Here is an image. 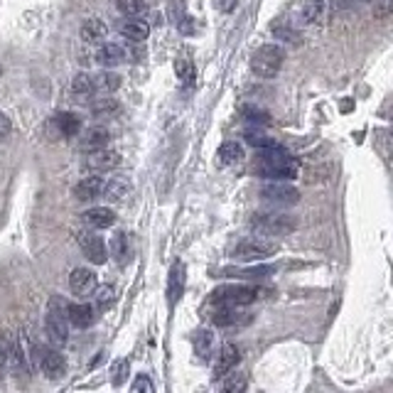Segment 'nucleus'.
Returning <instances> with one entry per match:
<instances>
[{"label": "nucleus", "mask_w": 393, "mask_h": 393, "mask_svg": "<svg viewBox=\"0 0 393 393\" xmlns=\"http://www.w3.org/2000/svg\"><path fill=\"white\" fill-rule=\"evenodd\" d=\"M256 172L261 177L270 182H283L298 177V162L290 157V153L285 148H280L278 143L259 151V160H256Z\"/></svg>", "instance_id": "f257e3e1"}, {"label": "nucleus", "mask_w": 393, "mask_h": 393, "mask_svg": "<svg viewBox=\"0 0 393 393\" xmlns=\"http://www.w3.org/2000/svg\"><path fill=\"white\" fill-rule=\"evenodd\" d=\"M261 298V290L254 285H222L209 295L207 307H246Z\"/></svg>", "instance_id": "f03ea898"}, {"label": "nucleus", "mask_w": 393, "mask_h": 393, "mask_svg": "<svg viewBox=\"0 0 393 393\" xmlns=\"http://www.w3.org/2000/svg\"><path fill=\"white\" fill-rule=\"evenodd\" d=\"M45 327H47V334L54 344L62 347L64 341L69 339V320H67V305H64L62 298H49L47 302V315H45Z\"/></svg>", "instance_id": "7ed1b4c3"}, {"label": "nucleus", "mask_w": 393, "mask_h": 393, "mask_svg": "<svg viewBox=\"0 0 393 393\" xmlns=\"http://www.w3.org/2000/svg\"><path fill=\"white\" fill-rule=\"evenodd\" d=\"M285 62V49L280 45H263L256 49V54L251 57V69L254 74L263 79H273L278 77V72L283 69Z\"/></svg>", "instance_id": "20e7f679"}, {"label": "nucleus", "mask_w": 393, "mask_h": 393, "mask_svg": "<svg viewBox=\"0 0 393 393\" xmlns=\"http://www.w3.org/2000/svg\"><path fill=\"white\" fill-rule=\"evenodd\" d=\"M251 226L263 238L288 236L290 231H295V219L280 212H265V214H256V217L251 219Z\"/></svg>", "instance_id": "39448f33"}, {"label": "nucleus", "mask_w": 393, "mask_h": 393, "mask_svg": "<svg viewBox=\"0 0 393 393\" xmlns=\"http://www.w3.org/2000/svg\"><path fill=\"white\" fill-rule=\"evenodd\" d=\"M278 251L273 241L263 236H254V238H243L236 243V249L231 251V256L236 261H246V263H256V261H263L268 256H273Z\"/></svg>", "instance_id": "423d86ee"}, {"label": "nucleus", "mask_w": 393, "mask_h": 393, "mask_svg": "<svg viewBox=\"0 0 393 393\" xmlns=\"http://www.w3.org/2000/svg\"><path fill=\"white\" fill-rule=\"evenodd\" d=\"M261 199L265 204H273V207H293V204L300 202V192L293 185H285V182H265L261 187Z\"/></svg>", "instance_id": "0eeeda50"}, {"label": "nucleus", "mask_w": 393, "mask_h": 393, "mask_svg": "<svg viewBox=\"0 0 393 393\" xmlns=\"http://www.w3.org/2000/svg\"><path fill=\"white\" fill-rule=\"evenodd\" d=\"M325 8H327L325 0H300L293 8V27L315 25L322 17V13H325Z\"/></svg>", "instance_id": "6e6552de"}, {"label": "nucleus", "mask_w": 393, "mask_h": 393, "mask_svg": "<svg viewBox=\"0 0 393 393\" xmlns=\"http://www.w3.org/2000/svg\"><path fill=\"white\" fill-rule=\"evenodd\" d=\"M79 246H82L84 256H86L93 265H104L106 259H109V249H106L104 238L98 236V233H91V231L79 233Z\"/></svg>", "instance_id": "1a4fd4ad"}, {"label": "nucleus", "mask_w": 393, "mask_h": 393, "mask_svg": "<svg viewBox=\"0 0 393 393\" xmlns=\"http://www.w3.org/2000/svg\"><path fill=\"white\" fill-rule=\"evenodd\" d=\"M238 364H241V349L236 344H231V341H226L222 347V352H219L217 367H214V378L229 376L231 371H236Z\"/></svg>", "instance_id": "9d476101"}, {"label": "nucleus", "mask_w": 393, "mask_h": 393, "mask_svg": "<svg viewBox=\"0 0 393 393\" xmlns=\"http://www.w3.org/2000/svg\"><path fill=\"white\" fill-rule=\"evenodd\" d=\"M185 285H187V268H185V263L177 261L170 268V275H167V302H170V307H175L177 302L182 300Z\"/></svg>", "instance_id": "9b49d317"}, {"label": "nucleus", "mask_w": 393, "mask_h": 393, "mask_svg": "<svg viewBox=\"0 0 393 393\" xmlns=\"http://www.w3.org/2000/svg\"><path fill=\"white\" fill-rule=\"evenodd\" d=\"M69 288L79 298H86V295H91L98 288L96 273L91 268H74L72 275H69Z\"/></svg>", "instance_id": "f8f14e48"}, {"label": "nucleus", "mask_w": 393, "mask_h": 393, "mask_svg": "<svg viewBox=\"0 0 393 393\" xmlns=\"http://www.w3.org/2000/svg\"><path fill=\"white\" fill-rule=\"evenodd\" d=\"M209 320L217 327H238L243 322H249L251 315L246 312V307H214Z\"/></svg>", "instance_id": "ddd939ff"}, {"label": "nucleus", "mask_w": 393, "mask_h": 393, "mask_svg": "<svg viewBox=\"0 0 393 393\" xmlns=\"http://www.w3.org/2000/svg\"><path fill=\"white\" fill-rule=\"evenodd\" d=\"M121 162V155L116 151H109V148H104V151H96V153H88L86 157V170H91L93 175H101V172H109V170H116Z\"/></svg>", "instance_id": "4468645a"}, {"label": "nucleus", "mask_w": 393, "mask_h": 393, "mask_svg": "<svg viewBox=\"0 0 393 393\" xmlns=\"http://www.w3.org/2000/svg\"><path fill=\"white\" fill-rule=\"evenodd\" d=\"M125 59H128V52L118 42H104L96 49V62L101 67H118V64H125Z\"/></svg>", "instance_id": "2eb2a0df"}, {"label": "nucleus", "mask_w": 393, "mask_h": 393, "mask_svg": "<svg viewBox=\"0 0 393 393\" xmlns=\"http://www.w3.org/2000/svg\"><path fill=\"white\" fill-rule=\"evenodd\" d=\"M40 369H42V373H45L47 378L59 381V378H64V373H67V359H64L59 352H54V349H49V352L42 354Z\"/></svg>", "instance_id": "dca6fc26"}, {"label": "nucleus", "mask_w": 393, "mask_h": 393, "mask_svg": "<svg viewBox=\"0 0 393 393\" xmlns=\"http://www.w3.org/2000/svg\"><path fill=\"white\" fill-rule=\"evenodd\" d=\"M93 317H96V312H93V307L86 305V302H74V305H67L69 327H77V330H88V327L93 325Z\"/></svg>", "instance_id": "f3484780"}, {"label": "nucleus", "mask_w": 393, "mask_h": 393, "mask_svg": "<svg viewBox=\"0 0 393 393\" xmlns=\"http://www.w3.org/2000/svg\"><path fill=\"white\" fill-rule=\"evenodd\" d=\"M109 140H111V133L106 125H93V128H88L86 133L82 135V148L88 153L104 151L106 145H109Z\"/></svg>", "instance_id": "a211bd4d"}, {"label": "nucleus", "mask_w": 393, "mask_h": 393, "mask_svg": "<svg viewBox=\"0 0 393 393\" xmlns=\"http://www.w3.org/2000/svg\"><path fill=\"white\" fill-rule=\"evenodd\" d=\"M82 222L86 224L88 229H111L116 224V214L114 209L109 207H93L88 212H84Z\"/></svg>", "instance_id": "6ab92c4d"}, {"label": "nucleus", "mask_w": 393, "mask_h": 393, "mask_svg": "<svg viewBox=\"0 0 393 393\" xmlns=\"http://www.w3.org/2000/svg\"><path fill=\"white\" fill-rule=\"evenodd\" d=\"M101 192H104V180H101V175L86 177V180H82L74 187V196H77L79 202H93Z\"/></svg>", "instance_id": "aec40b11"}, {"label": "nucleus", "mask_w": 393, "mask_h": 393, "mask_svg": "<svg viewBox=\"0 0 393 393\" xmlns=\"http://www.w3.org/2000/svg\"><path fill=\"white\" fill-rule=\"evenodd\" d=\"M194 352L202 362H209V359H212V354L217 352V337H214L212 330L204 327V330L196 332L194 334Z\"/></svg>", "instance_id": "412c9836"}, {"label": "nucleus", "mask_w": 393, "mask_h": 393, "mask_svg": "<svg viewBox=\"0 0 393 393\" xmlns=\"http://www.w3.org/2000/svg\"><path fill=\"white\" fill-rule=\"evenodd\" d=\"M121 32H123V37H128V40L143 42L151 35V25L145 22V17H125V20L121 22Z\"/></svg>", "instance_id": "4be33fe9"}, {"label": "nucleus", "mask_w": 393, "mask_h": 393, "mask_svg": "<svg viewBox=\"0 0 393 393\" xmlns=\"http://www.w3.org/2000/svg\"><path fill=\"white\" fill-rule=\"evenodd\" d=\"M106 35H109V27H106L104 20H98V17H91L82 25V40L88 42V45H98V42H104Z\"/></svg>", "instance_id": "5701e85b"}, {"label": "nucleus", "mask_w": 393, "mask_h": 393, "mask_svg": "<svg viewBox=\"0 0 393 393\" xmlns=\"http://www.w3.org/2000/svg\"><path fill=\"white\" fill-rule=\"evenodd\" d=\"M111 256H114V261L118 265H125L130 261L133 251H130V241H128V233L125 231L114 233V238H111Z\"/></svg>", "instance_id": "b1692460"}, {"label": "nucleus", "mask_w": 393, "mask_h": 393, "mask_svg": "<svg viewBox=\"0 0 393 393\" xmlns=\"http://www.w3.org/2000/svg\"><path fill=\"white\" fill-rule=\"evenodd\" d=\"M54 123H57L62 138H74V135H79V130H82V118H79L77 114H69V111H62V114L54 118Z\"/></svg>", "instance_id": "393cba45"}, {"label": "nucleus", "mask_w": 393, "mask_h": 393, "mask_svg": "<svg viewBox=\"0 0 393 393\" xmlns=\"http://www.w3.org/2000/svg\"><path fill=\"white\" fill-rule=\"evenodd\" d=\"M241 160H243V145L236 143V140H226V143L219 148V162H222L224 167L238 165Z\"/></svg>", "instance_id": "a878e982"}, {"label": "nucleus", "mask_w": 393, "mask_h": 393, "mask_svg": "<svg viewBox=\"0 0 393 393\" xmlns=\"http://www.w3.org/2000/svg\"><path fill=\"white\" fill-rule=\"evenodd\" d=\"M130 190V182L128 177H114L111 182H104V192L101 194L109 199V202H121Z\"/></svg>", "instance_id": "bb28decb"}, {"label": "nucleus", "mask_w": 393, "mask_h": 393, "mask_svg": "<svg viewBox=\"0 0 393 393\" xmlns=\"http://www.w3.org/2000/svg\"><path fill=\"white\" fill-rule=\"evenodd\" d=\"M170 20L180 27L182 35H192V32H194V27H192L194 22H192V17L185 13V8H182L180 0H172L170 3Z\"/></svg>", "instance_id": "cd10ccee"}, {"label": "nucleus", "mask_w": 393, "mask_h": 393, "mask_svg": "<svg viewBox=\"0 0 393 393\" xmlns=\"http://www.w3.org/2000/svg\"><path fill=\"white\" fill-rule=\"evenodd\" d=\"M275 268L273 265H259V268H226L222 270V275H231V278H251V280H259V278H268L273 275Z\"/></svg>", "instance_id": "c85d7f7f"}, {"label": "nucleus", "mask_w": 393, "mask_h": 393, "mask_svg": "<svg viewBox=\"0 0 393 393\" xmlns=\"http://www.w3.org/2000/svg\"><path fill=\"white\" fill-rule=\"evenodd\" d=\"M118 13L125 17H145L148 15V3L145 0H116Z\"/></svg>", "instance_id": "c756f323"}, {"label": "nucleus", "mask_w": 393, "mask_h": 393, "mask_svg": "<svg viewBox=\"0 0 393 393\" xmlns=\"http://www.w3.org/2000/svg\"><path fill=\"white\" fill-rule=\"evenodd\" d=\"M249 391V376L243 371H231L222 386V393H246Z\"/></svg>", "instance_id": "7c9ffc66"}, {"label": "nucleus", "mask_w": 393, "mask_h": 393, "mask_svg": "<svg viewBox=\"0 0 393 393\" xmlns=\"http://www.w3.org/2000/svg\"><path fill=\"white\" fill-rule=\"evenodd\" d=\"M121 86V77L116 72H101L98 77H93V88L101 93H114Z\"/></svg>", "instance_id": "2f4dec72"}, {"label": "nucleus", "mask_w": 393, "mask_h": 393, "mask_svg": "<svg viewBox=\"0 0 393 393\" xmlns=\"http://www.w3.org/2000/svg\"><path fill=\"white\" fill-rule=\"evenodd\" d=\"M72 93L74 96H82V98H86V96H93L96 93V88H93V77L91 74H77V77L72 79Z\"/></svg>", "instance_id": "473e14b6"}, {"label": "nucleus", "mask_w": 393, "mask_h": 393, "mask_svg": "<svg viewBox=\"0 0 393 393\" xmlns=\"http://www.w3.org/2000/svg\"><path fill=\"white\" fill-rule=\"evenodd\" d=\"M270 32H273V37L278 42H288V45H300L302 42L300 32L295 30L293 25H273L270 27Z\"/></svg>", "instance_id": "72a5a7b5"}, {"label": "nucleus", "mask_w": 393, "mask_h": 393, "mask_svg": "<svg viewBox=\"0 0 393 393\" xmlns=\"http://www.w3.org/2000/svg\"><path fill=\"white\" fill-rule=\"evenodd\" d=\"M175 74H177V79H180L182 84H187V86H192V84L196 82V69H194V64H192L190 59H177V62H175Z\"/></svg>", "instance_id": "f704fd0d"}, {"label": "nucleus", "mask_w": 393, "mask_h": 393, "mask_svg": "<svg viewBox=\"0 0 393 393\" xmlns=\"http://www.w3.org/2000/svg\"><path fill=\"white\" fill-rule=\"evenodd\" d=\"M128 373H130L128 359H118V362L111 367V383H114V386H123V383L128 381Z\"/></svg>", "instance_id": "c9c22d12"}, {"label": "nucleus", "mask_w": 393, "mask_h": 393, "mask_svg": "<svg viewBox=\"0 0 393 393\" xmlns=\"http://www.w3.org/2000/svg\"><path fill=\"white\" fill-rule=\"evenodd\" d=\"M118 111V101H114V98H98V101H93L91 104V114L93 116H111Z\"/></svg>", "instance_id": "e433bc0d"}, {"label": "nucleus", "mask_w": 393, "mask_h": 393, "mask_svg": "<svg viewBox=\"0 0 393 393\" xmlns=\"http://www.w3.org/2000/svg\"><path fill=\"white\" fill-rule=\"evenodd\" d=\"M114 300H116L114 285H101V288H98V295H96V307L109 310V307L114 305Z\"/></svg>", "instance_id": "4c0bfd02"}, {"label": "nucleus", "mask_w": 393, "mask_h": 393, "mask_svg": "<svg viewBox=\"0 0 393 393\" xmlns=\"http://www.w3.org/2000/svg\"><path fill=\"white\" fill-rule=\"evenodd\" d=\"M246 140H249L254 148H259V151H263V148H270V145H275L273 138H268V135H263L261 130H246Z\"/></svg>", "instance_id": "58836bf2"}, {"label": "nucleus", "mask_w": 393, "mask_h": 393, "mask_svg": "<svg viewBox=\"0 0 393 393\" xmlns=\"http://www.w3.org/2000/svg\"><path fill=\"white\" fill-rule=\"evenodd\" d=\"M130 393H155V388H153V381L145 373H140V376H135L133 386H130Z\"/></svg>", "instance_id": "ea45409f"}, {"label": "nucleus", "mask_w": 393, "mask_h": 393, "mask_svg": "<svg viewBox=\"0 0 393 393\" xmlns=\"http://www.w3.org/2000/svg\"><path fill=\"white\" fill-rule=\"evenodd\" d=\"M243 116H246V121H249V123H261V125L268 123V114H263V111L246 109V111H243Z\"/></svg>", "instance_id": "a19ab883"}, {"label": "nucleus", "mask_w": 393, "mask_h": 393, "mask_svg": "<svg viewBox=\"0 0 393 393\" xmlns=\"http://www.w3.org/2000/svg\"><path fill=\"white\" fill-rule=\"evenodd\" d=\"M13 133V121L0 111V140H6Z\"/></svg>", "instance_id": "79ce46f5"}, {"label": "nucleus", "mask_w": 393, "mask_h": 393, "mask_svg": "<svg viewBox=\"0 0 393 393\" xmlns=\"http://www.w3.org/2000/svg\"><path fill=\"white\" fill-rule=\"evenodd\" d=\"M217 6H219V10L229 13V10H233V6H236V0H217Z\"/></svg>", "instance_id": "37998d69"}, {"label": "nucleus", "mask_w": 393, "mask_h": 393, "mask_svg": "<svg viewBox=\"0 0 393 393\" xmlns=\"http://www.w3.org/2000/svg\"><path fill=\"white\" fill-rule=\"evenodd\" d=\"M6 367H8L6 359H3V354H0V378H3V371H6Z\"/></svg>", "instance_id": "c03bdc74"}, {"label": "nucleus", "mask_w": 393, "mask_h": 393, "mask_svg": "<svg viewBox=\"0 0 393 393\" xmlns=\"http://www.w3.org/2000/svg\"><path fill=\"white\" fill-rule=\"evenodd\" d=\"M0 72H3V67H0Z\"/></svg>", "instance_id": "a18cd8bd"}]
</instances>
